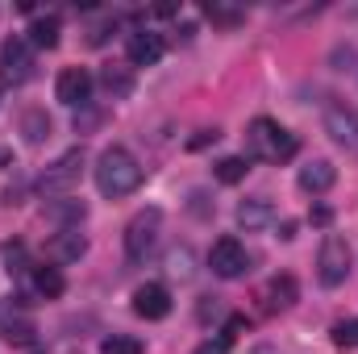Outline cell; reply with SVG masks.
<instances>
[{"instance_id":"obj_1","label":"cell","mask_w":358,"mask_h":354,"mask_svg":"<svg viewBox=\"0 0 358 354\" xmlns=\"http://www.w3.org/2000/svg\"><path fill=\"white\" fill-rule=\"evenodd\" d=\"M138 183H142V163L134 159V150L108 146V150L96 159V187H100V196L121 200V196L138 192Z\"/></svg>"},{"instance_id":"obj_2","label":"cell","mask_w":358,"mask_h":354,"mask_svg":"<svg viewBox=\"0 0 358 354\" xmlns=\"http://www.w3.org/2000/svg\"><path fill=\"white\" fill-rule=\"evenodd\" d=\"M246 150H250V159H263V163H287V159L300 150V142H296V134H287L279 121L255 117L250 129H246Z\"/></svg>"},{"instance_id":"obj_3","label":"cell","mask_w":358,"mask_h":354,"mask_svg":"<svg viewBox=\"0 0 358 354\" xmlns=\"http://www.w3.org/2000/svg\"><path fill=\"white\" fill-rule=\"evenodd\" d=\"M159 225H163V213L159 208H142L134 213V221L125 225V259L129 263H146L159 246Z\"/></svg>"},{"instance_id":"obj_4","label":"cell","mask_w":358,"mask_h":354,"mask_svg":"<svg viewBox=\"0 0 358 354\" xmlns=\"http://www.w3.org/2000/svg\"><path fill=\"white\" fill-rule=\"evenodd\" d=\"M80 176H84V146H76V150L59 155V159L42 171L38 192H42V196H63V192H71V187L80 183Z\"/></svg>"},{"instance_id":"obj_5","label":"cell","mask_w":358,"mask_h":354,"mask_svg":"<svg viewBox=\"0 0 358 354\" xmlns=\"http://www.w3.org/2000/svg\"><path fill=\"white\" fill-rule=\"evenodd\" d=\"M346 275H350V246L338 234H329L321 242V255H317V279L325 288H338V283H346Z\"/></svg>"},{"instance_id":"obj_6","label":"cell","mask_w":358,"mask_h":354,"mask_svg":"<svg viewBox=\"0 0 358 354\" xmlns=\"http://www.w3.org/2000/svg\"><path fill=\"white\" fill-rule=\"evenodd\" d=\"M208 267L221 279H242L250 271V255H246V246L238 238H217L213 250H208Z\"/></svg>"},{"instance_id":"obj_7","label":"cell","mask_w":358,"mask_h":354,"mask_svg":"<svg viewBox=\"0 0 358 354\" xmlns=\"http://www.w3.org/2000/svg\"><path fill=\"white\" fill-rule=\"evenodd\" d=\"M34 76V55H29V46L21 42V38H8L4 46H0V80L4 84H25Z\"/></svg>"},{"instance_id":"obj_8","label":"cell","mask_w":358,"mask_h":354,"mask_svg":"<svg viewBox=\"0 0 358 354\" xmlns=\"http://www.w3.org/2000/svg\"><path fill=\"white\" fill-rule=\"evenodd\" d=\"M134 313L146 317V321H163V317L171 313V292H167L163 283H142V288L134 292Z\"/></svg>"},{"instance_id":"obj_9","label":"cell","mask_w":358,"mask_h":354,"mask_svg":"<svg viewBox=\"0 0 358 354\" xmlns=\"http://www.w3.org/2000/svg\"><path fill=\"white\" fill-rule=\"evenodd\" d=\"M84 255H88V238H84L80 229H59V234L46 242V259L59 263V267L63 263H80Z\"/></svg>"},{"instance_id":"obj_10","label":"cell","mask_w":358,"mask_h":354,"mask_svg":"<svg viewBox=\"0 0 358 354\" xmlns=\"http://www.w3.org/2000/svg\"><path fill=\"white\" fill-rule=\"evenodd\" d=\"M55 96H59L63 104H71V108H84L88 96H92V76L84 71V67H67V71H59Z\"/></svg>"},{"instance_id":"obj_11","label":"cell","mask_w":358,"mask_h":354,"mask_svg":"<svg viewBox=\"0 0 358 354\" xmlns=\"http://www.w3.org/2000/svg\"><path fill=\"white\" fill-rule=\"evenodd\" d=\"M325 129H329V138H334L338 146L358 150V117L350 113V108H342V104H329V108H325Z\"/></svg>"},{"instance_id":"obj_12","label":"cell","mask_w":358,"mask_h":354,"mask_svg":"<svg viewBox=\"0 0 358 354\" xmlns=\"http://www.w3.org/2000/svg\"><path fill=\"white\" fill-rule=\"evenodd\" d=\"M163 50H167V42H163V34H155V29H138V34L129 38V63H134V67H155V63L163 59Z\"/></svg>"},{"instance_id":"obj_13","label":"cell","mask_w":358,"mask_h":354,"mask_svg":"<svg viewBox=\"0 0 358 354\" xmlns=\"http://www.w3.org/2000/svg\"><path fill=\"white\" fill-rule=\"evenodd\" d=\"M271 221H275V204H271L267 196H250V200H242V204H238V225H242L246 234L267 229Z\"/></svg>"},{"instance_id":"obj_14","label":"cell","mask_w":358,"mask_h":354,"mask_svg":"<svg viewBox=\"0 0 358 354\" xmlns=\"http://www.w3.org/2000/svg\"><path fill=\"white\" fill-rule=\"evenodd\" d=\"M334 183H338V167H334V163H325V159H313L308 167H300V187H304V192H313V196L329 192Z\"/></svg>"},{"instance_id":"obj_15","label":"cell","mask_w":358,"mask_h":354,"mask_svg":"<svg viewBox=\"0 0 358 354\" xmlns=\"http://www.w3.org/2000/svg\"><path fill=\"white\" fill-rule=\"evenodd\" d=\"M296 296H300L296 279H292V275H275V279L267 283V292H263V304H267V313H275V309H292Z\"/></svg>"},{"instance_id":"obj_16","label":"cell","mask_w":358,"mask_h":354,"mask_svg":"<svg viewBox=\"0 0 358 354\" xmlns=\"http://www.w3.org/2000/svg\"><path fill=\"white\" fill-rule=\"evenodd\" d=\"M50 217H55L63 229H80V221L88 217V204H84V200H55V204H50Z\"/></svg>"},{"instance_id":"obj_17","label":"cell","mask_w":358,"mask_h":354,"mask_svg":"<svg viewBox=\"0 0 358 354\" xmlns=\"http://www.w3.org/2000/svg\"><path fill=\"white\" fill-rule=\"evenodd\" d=\"M29 42L42 46V50H55L59 46V17H38L29 25Z\"/></svg>"},{"instance_id":"obj_18","label":"cell","mask_w":358,"mask_h":354,"mask_svg":"<svg viewBox=\"0 0 358 354\" xmlns=\"http://www.w3.org/2000/svg\"><path fill=\"white\" fill-rule=\"evenodd\" d=\"M21 134H25V142H34V146L46 142V138H50V117H46L42 108L25 113V117H21Z\"/></svg>"},{"instance_id":"obj_19","label":"cell","mask_w":358,"mask_h":354,"mask_svg":"<svg viewBox=\"0 0 358 354\" xmlns=\"http://www.w3.org/2000/svg\"><path fill=\"white\" fill-rule=\"evenodd\" d=\"M34 288H38L46 300H55V296H63L67 283H63V271H59V267H38V271H34Z\"/></svg>"},{"instance_id":"obj_20","label":"cell","mask_w":358,"mask_h":354,"mask_svg":"<svg viewBox=\"0 0 358 354\" xmlns=\"http://www.w3.org/2000/svg\"><path fill=\"white\" fill-rule=\"evenodd\" d=\"M192 250L187 246H171L167 250V275H176V279H192Z\"/></svg>"},{"instance_id":"obj_21","label":"cell","mask_w":358,"mask_h":354,"mask_svg":"<svg viewBox=\"0 0 358 354\" xmlns=\"http://www.w3.org/2000/svg\"><path fill=\"white\" fill-rule=\"evenodd\" d=\"M246 171H250V159H242V155L217 163V179H221V183H238V179H246Z\"/></svg>"},{"instance_id":"obj_22","label":"cell","mask_w":358,"mask_h":354,"mask_svg":"<svg viewBox=\"0 0 358 354\" xmlns=\"http://www.w3.org/2000/svg\"><path fill=\"white\" fill-rule=\"evenodd\" d=\"M100 354H146V346L138 338H125V334H113L100 342Z\"/></svg>"},{"instance_id":"obj_23","label":"cell","mask_w":358,"mask_h":354,"mask_svg":"<svg viewBox=\"0 0 358 354\" xmlns=\"http://www.w3.org/2000/svg\"><path fill=\"white\" fill-rule=\"evenodd\" d=\"M100 84H104V88L113 92V96H125V92L134 88V80H129V71H125V67H104Z\"/></svg>"},{"instance_id":"obj_24","label":"cell","mask_w":358,"mask_h":354,"mask_svg":"<svg viewBox=\"0 0 358 354\" xmlns=\"http://www.w3.org/2000/svg\"><path fill=\"white\" fill-rule=\"evenodd\" d=\"M334 342H338L342 351H355L358 346V317H346V321L334 325Z\"/></svg>"},{"instance_id":"obj_25","label":"cell","mask_w":358,"mask_h":354,"mask_svg":"<svg viewBox=\"0 0 358 354\" xmlns=\"http://www.w3.org/2000/svg\"><path fill=\"white\" fill-rule=\"evenodd\" d=\"M4 338H8L13 346H29V342H34V325H29V321H8V325H4Z\"/></svg>"},{"instance_id":"obj_26","label":"cell","mask_w":358,"mask_h":354,"mask_svg":"<svg viewBox=\"0 0 358 354\" xmlns=\"http://www.w3.org/2000/svg\"><path fill=\"white\" fill-rule=\"evenodd\" d=\"M242 330H246V317H229L221 338H225V342H234V338H242Z\"/></svg>"},{"instance_id":"obj_27","label":"cell","mask_w":358,"mask_h":354,"mask_svg":"<svg viewBox=\"0 0 358 354\" xmlns=\"http://www.w3.org/2000/svg\"><path fill=\"white\" fill-rule=\"evenodd\" d=\"M196 354H229V342H225V338H217V342L208 338V342H200V346H196Z\"/></svg>"},{"instance_id":"obj_28","label":"cell","mask_w":358,"mask_h":354,"mask_svg":"<svg viewBox=\"0 0 358 354\" xmlns=\"http://www.w3.org/2000/svg\"><path fill=\"white\" fill-rule=\"evenodd\" d=\"M221 138V129H200L196 138H192V150H200V146H208V142H217Z\"/></svg>"},{"instance_id":"obj_29","label":"cell","mask_w":358,"mask_h":354,"mask_svg":"<svg viewBox=\"0 0 358 354\" xmlns=\"http://www.w3.org/2000/svg\"><path fill=\"white\" fill-rule=\"evenodd\" d=\"M329 221H334V213H329L325 204H317V208H313V225H329Z\"/></svg>"}]
</instances>
